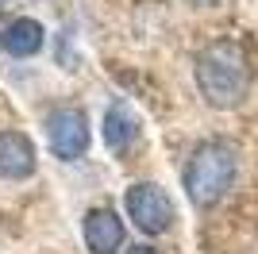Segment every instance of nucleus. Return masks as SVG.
<instances>
[{
    "label": "nucleus",
    "mask_w": 258,
    "mask_h": 254,
    "mask_svg": "<svg viewBox=\"0 0 258 254\" xmlns=\"http://www.w3.org/2000/svg\"><path fill=\"white\" fill-rule=\"evenodd\" d=\"M197 89L212 108H235L250 93L254 81V58H250L247 39L239 35H220L197 54Z\"/></svg>",
    "instance_id": "1"
},
{
    "label": "nucleus",
    "mask_w": 258,
    "mask_h": 254,
    "mask_svg": "<svg viewBox=\"0 0 258 254\" xmlns=\"http://www.w3.org/2000/svg\"><path fill=\"white\" fill-rule=\"evenodd\" d=\"M235 173H239V150L227 139H208V143L193 147V154L185 162V173H181L185 197L197 208H212L235 185Z\"/></svg>",
    "instance_id": "2"
},
{
    "label": "nucleus",
    "mask_w": 258,
    "mask_h": 254,
    "mask_svg": "<svg viewBox=\"0 0 258 254\" xmlns=\"http://www.w3.org/2000/svg\"><path fill=\"white\" fill-rule=\"evenodd\" d=\"M123 204H127L131 223L143 235H166L173 227V220H177V208H173L170 193L162 185H154V181H135L127 189V197H123Z\"/></svg>",
    "instance_id": "3"
},
{
    "label": "nucleus",
    "mask_w": 258,
    "mask_h": 254,
    "mask_svg": "<svg viewBox=\"0 0 258 254\" xmlns=\"http://www.w3.org/2000/svg\"><path fill=\"white\" fill-rule=\"evenodd\" d=\"M46 143H50L54 158L62 162H77L89 150V119L81 108L62 104L46 116Z\"/></svg>",
    "instance_id": "4"
},
{
    "label": "nucleus",
    "mask_w": 258,
    "mask_h": 254,
    "mask_svg": "<svg viewBox=\"0 0 258 254\" xmlns=\"http://www.w3.org/2000/svg\"><path fill=\"white\" fill-rule=\"evenodd\" d=\"M81 235H85V246L93 254H116L123 246V220L116 208H93L85 212Z\"/></svg>",
    "instance_id": "5"
},
{
    "label": "nucleus",
    "mask_w": 258,
    "mask_h": 254,
    "mask_svg": "<svg viewBox=\"0 0 258 254\" xmlns=\"http://www.w3.org/2000/svg\"><path fill=\"white\" fill-rule=\"evenodd\" d=\"M39 166L35 147L23 131H0V177L4 181H27Z\"/></svg>",
    "instance_id": "6"
},
{
    "label": "nucleus",
    "mask_w": 258,
    "mask_h": 254,
    "mask_svg": "<svg viewBox=\"0 0 258 254\" xmlns=\"http://www.w3.org/2000/svg\"><path fill=\"white\" fill-rule=\"evenodd\" d=\"M43 42H46L43 23L27 20V16L4 23V31H0V50L12 54V58H35V54L43 50Z\"/></svg>",
    "instance_id": "7"
},
{
    "label": "nucleus",
    "mask_w": 258,
    "mask_h": 254,
    "mask_svg": "<svg viewBox=\"0 0 258 254\" xmlns=\"http://www.w3.org/2000/svg\"><path fill=\"white\" fill-rule=\"evenodd\" d=\"M139 131H143V127H139V116H135L123 100H119V104H112V108L104 112V143H108V150H112V154H119V158H123V154L139 143Z\"/></svg>",
    "instance_id": "8"
},
{
    "label": "nucleus",
    "mask_w": 258,
    "mask_h": 254,
    "mask_svg": "<svg viewBox=\"0 0 258 254\" xmlns=\"http://www.w3.org/2000/svg\"><path fill=\"white\" fill-rule=\"evenodd\" d=\"M193 8H220V4H227V0H189Z\"/></svg>",
    "instance_id": "9"
},
{
    "label": "nucleus",
    "mask_w": 258,
    "mask_h": 254,
    "mask_svg": "<svg viewBox=\"0 0 258 254\" xmlns=\"http://www.w3.org/2000/svg\"><path fill=\"white\" fill-rule=\"evenodd\" d=\"M123 254H162V250H158V246H143L139 243V246H131V250H123Z\"/></svg>",
    "instance_id": "10"
},
{
    "label": "nucleus",
    "mask_w": 258,
    "mask_h": 254,
    "mask_svg": "<svg viewBox=\"0 0 258 254\" xmlns=\"http://www.w3.org/2000/svg\"><path fill=\"white\" fill-rule=\"evenodd\" d=\"M0 8H4V0H0Z\"/></svg>",
    "instance_id": "11"
}]
</instances>
